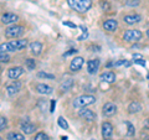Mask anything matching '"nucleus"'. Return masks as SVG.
I'll use <instances>...</instances> for the list:
<instances>
[{
    "mask_svg": "<svg viewBox=\"0 0 149 140\" xmlns=\"http://www.w3.org/2000/svg\"><path fill=\"white\" fill-rule=\"evenodd\" d=\"M141 58H143L142 55H139V53H134L133 55V60H141Z\"/></svg>",
    "mask_w": 149,
    "mask_h": 140,
    "instance_id": "58836bf2",
    "label": "nucleus"
},
{
    "mask_svg": "<svg viewBox=\"0 0 149 140\" xmlns=\"http://www.w3.org/2000/svg\"><path fill=\"white\" fill-rule=\"evenodd\" d=\"M21 130H22V133L26 134V135H30L32 133H35V130H36V125L35 124H32L29 122V118H25L24 120H22V123H21Z\"/></svg>",
    "mask_w": 149,
    "mask_h": 140,
    "instance_id": "6e6552de",
    "label": "nucleus"
},
{
    "mask_svg": "<svg viewBox=\"0 0 149 140\" xmlns=\"http://www.w3.org/2000/svg\"><path fill=\"white\" fill-rule=\"evenodd\" d=\"M147 140H149V138H148V139H147Z\"/></svg>",
    "mask_w": 149,
    "mask_h": 140,
    "instance_id": "a18cd8bd",
    "label": "nucleus"
},
{
    "mask_svg": "<svg viewBox=\"0 0 149 140\" xmlns=\"http://www.w3.org/2000/svg\"><path fill=\"white\" fill-rule=\"evenodd\" d=\"M20 89H21V83L19 81H16V79L13 81V83H10L9 86H6V92L10 97H14L15 94H17Z\"/></svg>",
    "mask_w": 149,
    "mask_h": 140,
    "instance_id": "9b49d317",
    "label": "nucleus"
},
{
    "mask_svg": "<svg viewBox=\"0 0 149 140\" xmlns=\"http://www.w3.org/2000/svg\"><path fill=\"white\" fill-rule=\"evenodd\" d=\"M17 20H19V16L14 12H5L0 17V21H1V24H4V25H13V24H15Z\"/></svg>",
    "mask_w": 149,
    "mask_h": 140,
    "instance_id": "423d86ee",
    "label": "nucleus"
},
{
    "mask_svg": "<svg viewBox=\"0 0 149 140\" xmlns=\"http://www.w3.org/2000/svg\"><path fill=\"white\" fill-rule=\"evenodd\" d=\"M25 66L26 68L29 69V71H34L35 67H36V62H35V60L34 58H26L25 60Z\"/></svg>",
    "mask_w": 149,
    "mask_h": 140,
    "instance_id": "5701e85b",
    "label": "nucleus"
},
{
    "mask_svg": "<svg viewBox=\"0 0 149 140\" xmlns=\"http://www.w3.org/2000/svg\"><path fill=\"white\" fill-rule=\"evenodd\" d=\"M125 125H127V137H134L136 134V129H134V125L129 122H125Z\"/></svg>",
    "mask_w": 149,
    "mask_h": 140,
    "instance_id": "b1692460",
    "label": "nucleus"
},
{
    "mask_svg": "<svg viewBox=\"0 0 149 140\" xmlns=\"http://www.w3.org/2000/svg\"><path fill=\"white\" fill-rule=\"evenodd\" d=\"M27 40H11L9 42L0 44V52H19L26 49Z\"/></svg>",
    "mask_w": 149,
    "mask_h": 140,
    "instance_id": "f257e3e1",
    "label": "nucleus"
},
{
    "mask_svg": "<svg viewBox=\"0 0 149 140\" xmlns=\"http://www.w3.org/2000/svg\"><path fill=\"white\" fill-rule=\"evenodd\" d=\"M37 105L40 107L41 110H45V108H46V102H45V99H40L39 103H37Z\"/></svg>",
    "mask_w": 149,
    "mask_h": 140,
    "instance_id": "72a5a7b5",
    "label": "nucleus"
},
{
    "mask_svg": "<svg viewBox=\"0 0 149 140\" xmlns=\"http://www.w3.org/2000/svg\"><path fill=\"white\" fill-rule=\"evenodd\" d=\"M0 71H1V66H0Z\"/></svg>",
    "mask_w": 149,
    "mask_h": 140,
    "instance_id": "c03bdc74",
    "label": "nucleus"
},
{
    "mask_svg": "<svg viewBox=\"0 0 149 140\" xmlns=\"http://www.w3.org/2000/svg\"><path fill=\"white\" fill-rule=\"evenodd\" d=\"M25 32V27L21 25H11L8 29H5V37L8 39H17L24 35Z\"/></svg>",
    "mask_w": 149,
    "mask_h": 140,
    "instance_id": "20e7f679",
    "label": "nucleus"
},
{
    "mask_svg": "<svg viewBox=\"0 0 149 140\" xmlns=\"http://www.w3.org/2000/svg\"><path fill=\"white\" fill-rule=\"evenodd\" d=\"M57 124L60 125V128H62V129H68V123L66 122V119L63 118V116H58V119H57Z\"/></svg>",
    "mask_w": 149,
    "mask_h": 140,
    "instance_id": "393cba45",
    "label": "nucleus"
},
{
    "mask_svg": "<svg viewBox=\"0 0 149 140\" xmlns=\"http://www.w3.org/2000/svg\"><path fill=\"white\" fill-rule=\"evenodd\" d=\"M134 61V63H137V64H141V66H146V61H144L143 58H141V60H133Z\"/></svg>",
    "mask_w": 149,
    "mask_h": 140,
    "instance_id": "e433bc0d",
    "label": "nucleus"
},
{
    "mask_svg": "<svg viewBox=\"0 0 149 140\" xmlns=\"http://www.w3.org/2000/svg\"><path fill=\"white\" fill-rule=\"evenodd\" d=\"M62 24L65 26H68V27H71V29H77V25H74L73 22H70V21H63Z\"/></svg>",
    "mask_w": 149,
    "mask_h": 140,
    "instance_id": "f704fd0d",
    "label": "nucleus"
},
{
    "mask_svg": "<svg viewBox=\"0 0 149 140\" xmlns=\"http://www.w3.org/2000/svg\"><path fill=\"white\" fill-rule=\"evenodd\" d=\"M73 83L74 81L72 78H67V79H65V81L60 85V89H61L62 92H68L70 89H72V87H73Z\"/></svg>",
    "mask_w": 149,
    "mask_h": 140,
    "instance_id": "aec40b11",
    "label": "nucleus"
},
{
    "mask_svg": "<svg viewBox=\"0 0 149 140\" xmlns=\"http://www.w3.org/2000/svg\"><path fill=\"white\" fill-rule=\"evenodd\" d=\"M67 4L77 12H87L92 6V0H67Z\"/></svg>",
    "mask_w": 149,
    "mask_h": 140,
    "instance_id": "f03ea898",
    "label": "nucleus"
},
{
    "mask_svg": "<svg viewBox=\"0 0 149 140\" xmlns=\"http://www.w3.org/2000/svg\"><path fill=\"white\" fill-rule=\"evenodd\" d=\"M103 29L108 32H114L118 29V21L114 19H108L103 22Z\"/></svg>",
    "mask_w": 149,
    "mask_h": 140,
    "instance_id": "f3484780",
    "label": "nucleus"
},
{
    "mask_svg": "<svg viewBox=\"0 0 149 140\" xmlns=\"http://www.w3.org/2000/svg\"><path fill=\"white\" fill-rule=\"evenodd\" d=\"M119 66L129 67V66H130V62H129V61H127V60H119V61L113 62V67H119Z\"/></svg>",
    "mask_w": 149,
    "mask_h": 140,
    "instance_id": "a878e982",
    "label": "nucleus"
},
{
    "mask_svg": "<svg viewBox=\"0 0 149 140\" xmlns=\"http://www.w3.org/2000/svg\"><path fill=\"white\" fill-rule=\"evenodd\" d=\"M78 116L82 119H86L88 120V122H95L96 120V113L95 112H92L91 109H80V112H78Z\"/></svg>",
    "mask_w": 149,
    "mask_h": 140,
    "instance_id": "1a4fd4ad",
    "label": "nucleus"
},
{
    "mask_svg": "<svg viewBox=\"0 0 149 140\" xmlns=\"http://www.w3.org/2000/svg\"><path fill=\"white\" fill-rule=\"evenodd\" d=\"M101 79L107 83H114L116 82V74L112 71H106L101 74Z\"/></svg>",
    "mask_w": 149,
    "mask_h": 140,
    "instance_id": "6ab92c4d",
    "label": "nucleus"
},
{
    "mask_svg": "<svg viewBox=\"0 0 149 140\" xmlns=\"http://www.w3.org/2000/svg\"><path fill=\"white\" fill-rule=\"evenodd\" d=\"M96 102V97L92 94H82L80 97L74 98L73 107L74 108H85L87 105H91Z\"/></svg>",
    "mask_w": 149,
    "mask_h": 140,
    "instance_id": "7ed1b4c3",
    "label": "nucleus"
},
{
    "mask_svg": "<svg viewBox=\"0 0 149 140\" xmlns=\"http://www.w3.org/2000/svg\"><path fill=\"white\" fill-rule=\"evenodd\" d=\"M101 8H102V10H103V11L111 10V6H109V4L107 1H101Z\"/></svg>",
    "mask_w": 149,
    "mask_h": 140,
    "instance_id": "473e14b6",
    "label": "nucleus"
},
{
    "mask_svg": "<svg viewBox=\"0 0 149 140\" xmlns=\"http://www.w3.org/2000/svg\"><path fill=\"white\" fill-rule=\"evenodd\" d=\"M143 127H144V129H147V130H149V119H147L146 122H144V124H143Z\"/></svg>",
    "mask_w": 149,
    "mask_h": 140,
    "instance_id": "ea45409f",
    "label": "nucleus"
},
{
    "mask_svg": "<svg viewBox=\"0 0 149 140\" xmlns=\"http://www.w3.org/2000/svg\"><path fill=\"white\" fill-rule=\"evenodd\" d=\"M55 107H56V102L55 100H51V107H50V112H51V113H54Z\"/></svg>",
    "mask_w": 149,
    "mask_h": 140,
    "instance_id": "4c0bfd02",
    "label": "nucleus"
},
{
    "mask_svg": "<svg viewBox=\"0 0 149 140\" xmlns=\"http://www.w3.org/2000/svg\"><path fill=\"white\" fill-rule=\"evenodd\" d=\"M35 89H36L37 93L45 94V96H49L54 92V88L51 86H49V85H45V83H37V85L35 86Z\"/></svg>",
    "mask_w": 149,
    "mask_h": 140,
    "instance_id": "2eb2a0df",
    "label": "nucleus"
},
{
    "mask_svg": "<svg viewBox=\"0 0 149 140\" xmlns=\"http://www.w3.org/2000/svg\"><path fill=\"white\" fill-rule=\"evenodd\" d=\"M34 140H50V137H49V135L46 134V133L40 132V133H37V134L35 135Z\"/></svg>",
    "mask_w": 149,
    "mask_h": 140,
    "instance_id": "c85d7f7f",
    "label": "nucleus"
},
{
    "mask_svg": "<svg viewBox=\"0 0 149 140\" xmlns=\"http://www.w3.org/2000/svg\"><path fill=\"white\" fill-rule=\"evenodd\" d=\"M102 113H103L104 116H113L116 113H117V105L114 103H106L103 105V108H102Z\"/></svg>",
    "mask_w": 149,
    "mask_h": 140,
    "instance_id": "9d476101",
    "label": "nucleus"
},
{
    "mask_svg": "<svg viewBox=\"0 0 149 140\" xmlns=\"http://www.w3.org/2000/svg\"><path fill=\"white\" fill-rule=\"evenodd\" d=\"M123 21L127 25H134L142 21V16L139 14H128V15L123 16Z\"/></svg>",
    "mask_w": 149,
    "mask_h": 140,
    "instance_id": "f8f14e48",
    "label": "nucleus"
},
{
    "mask_svg": "<svg viewBox=\"0 0 149 140\" xmlns=\"http://www.w3.org/2000/svg\"><path fill=\"white\" fill-rule=\"evenodd\" d=\"M8 128V119L5 116H0V132L5 130Z\"/></svg>",
    "mask_w": 149,
    "mask_h": 140,
    "instance_id": "c756f323",
    "label": "nucleus"
},
{
    "mask_svg": "<svg viewBox=\"0 0 149 140\" xmlns=\"http://www.w3.org/2000/svg\"><path fill=\"white\" fill-rule=\"evenodd\" d=\"M147 36H148V39H149V30H147Z\"/></svg>",
    "mask_w": 149,
    "mask_h": 140,
    "instance_id": "a19ab883",
    "label": "nucleus"
},
{
    "mask_svg": "<svg viewBox=\"0 0 149 140\" xmlns=\"http://www.w3.org/2000/svg\"><path fill=\"white\" fill-rule=\"evenodd\" d=\"M81 27V29H82V32H83V34L80 36V37H78V41H83V40H85V39H87V36H88V31H87V29H86V27L85 26H80Z\"/></svg>",
    "mask_w": 149,
    "mask_h": 140,
    "instance_id": "2f4dec72",
    "label": "nucleus"
},
{
    "mask_svg": "<svg viewBox=\"0 0 149 140\" xmlns=\"http://www.w3.org/2000/svg\"><path fill=\"white\" fill-rule=\"evenodd\" d=\"M113 135V125L109 122H103L102 123V138L103 140H109Z\"/></svg>",
    "mask_w": 149,
    "mask_h": 140,
    "instance_id": "0eeeda50",
    "label": "nucleus"
},
{
    "mask_svg": "<svg viewBox=\"0 0 149 140\" xmlns=\"http://www.w3.org/2000/svg\"><path fill=\"white\" fill-rule=\"evenodd\" d=\"M6 139L8 140H25V137L22 134H20V133L10 132V133H8Z\"/></svg>",
    "mask_w": 149,
    "mask_h": 140,
    "instance_id": "4be33fe9",
    "label": "nucleus"
},
{
    "mask_svg": "<svg viewBox=\"0 0 149 140\" xmlns=\"http://www.w3.org/2000/svg\"><path fill=\"white\" fill-rule=\"evenodd\" d=\"M10 56H9L8 52H0V62L3 63H9L10 62Z\"/></svg>",
    "mask_w": 149,
    "mask_h": 140,
    "instance_id": "cd10ccee",
    "label": "nucleus"
},
{
    "mask_svg": "<svg viewBox=\"0 0 149 140\" xmlns=\"http://www.w3.org/2000/svg\"><path fill=\"white\" fill-rule=\"evenodd\" d=\"M37 77H39V78H42V79H55L54 74L47 73V72H39V73H37Z\"/></svg>",
    "mask_w": 149,
    "mask_h": 140,
    "instance_id": "bb28decb",
    "label": "nucleus"
},
{
    "mask_svg": "<svg viewBox=\"0 0 149 140\" xmlns=\"http://www.w3.org/2000/svg\"><path fill=\"white\" fill-rule=\"evenodd\" d=\"M73 53H77V50H76V49H71L70 51H67V52H65V53H63V56H65V57H67V56L73 55Z\"/></svg>",
    "mask_w": 149,
    "mask_h": 140,
    "instance_id": "c9c22d12",
    "label": "nucleus"
},
{
    "mask_svg": "<svg viewBox=\"0 0 149 140\" xmlns=\"http://www.w3.org/2000/svg\"><path fill=\"white\" fill-rule=\"evenodd\" d=\"M143 34L137 29H132V30H127L123 34V40L127 42H138L142 39Z\"/></svg>",
    "mask_w": 149,
    "mask_h": 140,
    "instance_id": "39448f33",
    "label": "nucleus"
},
{
    "mask_svg": "<svg viewBox=\"0 0 149 140\" xmlns=\"http://www.w3.org/2000/svg\"><path fill=\"white\" fill-rule=\"evenodd\" d=\"M147 79H149V73H148V74H147Z\"/></svg>",
    "mask_w": 149,
    "mask_h": 140,
    "instance_id": "79ce46f5",
    "label": "nucleus"
},
{
    "mask_svg": "<svg viewBox=\"0 0 149 140\" xmlns=\"http://www.w3.org/2000/svg\"><path fill=\"white\" fill-rule=\"evenodd\" d=\"M22 72H24V68L20 67V66H15V67H11L8 69V77L13 79V81H15V79H17L22 74Z\"/></svg>",
    "mask_w": 149,
    "mask_h": 140,
    "instance_id": "4468645a",
    "label": "nucleus"
},
{
    "mask_svg": "<svg viewBox=\"0 0 149 140\" xmlns=\"http://www.w3.org/2000/svg\"><path fill=\"white\" fill-rule=\"evenodd\" d=\"M29 50H30L31 55L39 56L41 52H42V44L39 42V41H34V42H31L29 45Z\"/></svg>",
    "mask_w": 149,
    "mask_h": 140,
    "instance_id": "a211bd4d",
    "label": "nucleus"
},
{
    "mask_svg": "<svg viewBox=\"0 0 149 140\" xmlns=\"http://www.w3.org/2000/svg\"><path fill=\"white\" fill-rule=\"evenodd\" d=\"M141 110H142V105L139 104L137 100L130 102V104L128 105V112H129L130 114H137V113H139Z\"/></svg>",
    "mask_w": 149,
    "mask_h": 140,
    "instance_id": "412c9836",
    "label": "nucleus"
},
{
    "mask_svg": "<svg viewBox=\"0 0 149 140\" xmlns=\"http://www.w3.org/2000/svg\"><path fill=\"white\" fill-rule=\"evenodd\" d=\"M82 66H83V58L81 56H78V57H74L71 61V63H70V69H71V72H78L82 68Z\"/></svg>",
    "mask_w": 149,
    "mask_h": 140,
    "instance_id": "dca6fc26",
    "label": "nucleus"
},
{
    "mask_svg": "<svg viewBox=\"0 0 149 140\" xmlns=\"http://www.w3.org/2000/svg\"><path fill=\"white\" fill-rule=\"evenodd\" d=\"M139 3H141V0H127L125 5L129 6V8H136L139 5Z\"/></svg>",
    "mask_w": 149,
    "mask_h": 140,
    "instance_id": "7c9ffc66",
    "label": "nucleus"
},
{
    "mask_svg": "<svg viewBox=\"0 0 149 140\" xmlns=\"http://www.w3.org/2000/svg\"><path fill=\"white\" fill-rule=\"evenodd\" d=\"M0 140H3V138H1V137H0Z\"/></svg>",
    "mask_w": 149,
    "mask_h": 140,
    "instance_id": "37998d69",
    "label": "nucleus"
},
{
    "mask_svg": "<svg viewBox=\"0 0 149 140\" xmlns=\"http://www.w3.org/2000/svg\"><path fill=\"white\" fill-rule=\"evenodd\" d=\"M100 69V60L93 58L87 62V72L90 74H96Z\"/></svg>",
    "mask_w": 149,
    "mask_h": 140,
    "instance_id": "ddd939ff",
    "label": "nucleus"
}]
</instances>
